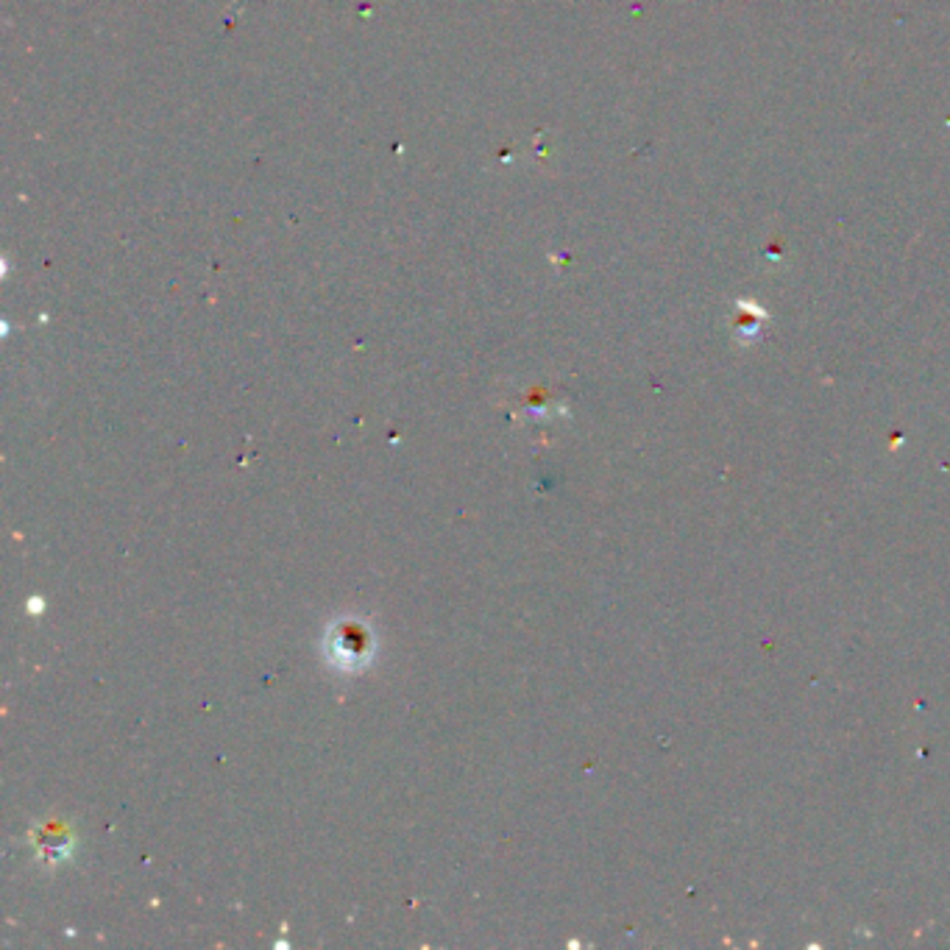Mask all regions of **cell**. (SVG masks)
Returning a JSON list of instances; mask_svg holds the SVG:
<instances>
[{
    "label": "cell",
    "instance_id": "obj_1",
    "mask_svg": "<svg viewBox=\"0 0 950 950\" xmlns=\"http://www.w3.org/2000/svg\"><path fill=\"white\" fill-rule=\"evenodd\" d=\"M329 644L335 647L332 650V658H343L340 664H349L357 666L363 658H368V647H371V641H368V633H365L360 625H340L335 630V636L329 638Z\"/></svg>",
    "mask_w": 950,
    "mask_h": 950
}]
</instances>
